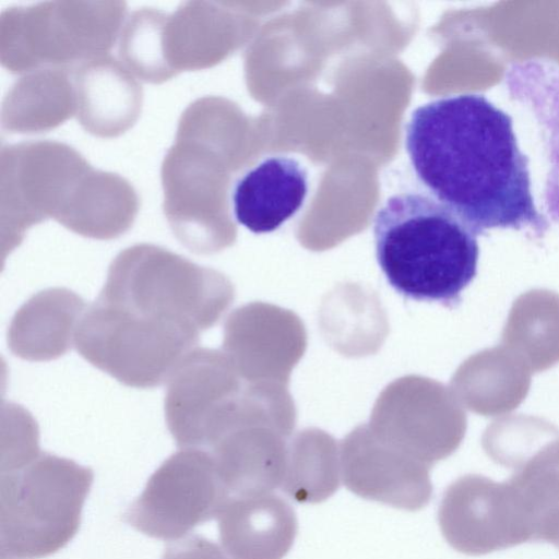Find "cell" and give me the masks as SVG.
<instances>
[{"instance_id": "cell-1", "label": "cell", "mask_w": 559, "mask_h": 559, "mask_svg": "<svg viewBox=\"0 0 559 559\" xmlns=\"http://www.w3.org/2000/svg\"><path fill=\"white\" fill-rule=\"evenodd\" d=\"M405 147L432 198L476 236L496 228L537 236L547 230L512 119L484 95L449 96L419 106L406 123Z\"/></svg>"}, {"instance_id": "cell-2", "label": "cell", "mask_w": 559, "mask_h": 559, "mask_svg": "<svg viewBox=\"0 0 559 559\" xmlns=\"http://www.w3.org/2000/svg\"><path fill=\"white\" fill-rule=\"evenodd\" d=\"M373 237L383 274L407 299L454 308L477 274V236L427 194L390 197L374 216Z\"/></svg>"}, {"instance_id": "cell-3", "label": "cell", "mask_w": 559, "mask_h": 559, "mask_svg": "<svg viewBox=\"0 0 559 559\" xmlns=\"http://www.w3.org/2000/svg\"><path fill=\"white\" fill-rule=\"evenodd\" d=\"M91 468L39 452L0 475V559H40L76 534Z\"/></svg>"}, {"instance_id": "cell-4", "label": "cell", "mask_w": 559, "mask_h": 559, "mask_svg": "<svg viewBox=\"0 0 559 559\" xmlns=\"http://www.w3.org/2000/svg\"><path fill=\"white\" fill-rule=\"evenodd\" d=\"M139 316L201 333L223 309L219 275L152 247L136 246L111 263L98 296Z\"/></svg>"}, {"instance_id": "cell-5", "label": "cell", "mask_w": 559, "mask_h": 559, "mask_svg": "<svg viewBox=\"0 0 559 559\" xmlns=\"http://www.w3.org/2000/svg\"><path fill=\"white\" fill-rule=\"evenodd\" d=\"M199 335L98 297L84 311L73 344L83 358L119 382L147 389L167 381L185 356L195 348Z\"/></svg>"}, {"instance_id": "cell-6", "label": "cell", "mask_w": 559, "mask_h": 559, "mask_svg": "<svg viewBox=\"0 0 559 559\" xmlns=\"http://www.w3.org/2000/svg\"><path fill=\"white\" fill-rule=\"evenodd\" d=\"M229 497L212 453L181 449L152 474L124 521L147 536L179 539L217 518Z\"/></svg>"}, {"instance_id": "cell-7", "label": "cell", "mask_w": 559, "mask_h": 559, "mask_svg": "<svg viewBox=\"0 0 559 559\" xmlns=\"http://www.w3.org/2000/svg\"><path fill=\"white\" fill-rule=\"evenodd\" d=\"M222 361L214 350L195 347L167 379L165 416L178 447H212L222 426Z\"/></svg>"}, {"instance_id": "cell-8", "label": "cell", "mask_w": 559, "mask_h": 559, "mask_svg": "<svg viewBox=\"0 0 559 559\" xmlns=\"http://www.w3.org/2000/svg\"><path fill=\"white\" fill-rule=\"evenodd\" d=\"M217 519L231 559H283L298 531L293 507L272 493L229 497Z\"/></svg>"}, {"instance_id": "cell-9", "label": "cell", "mask_w": 559, "mask_h": 559, "mask_svg": "<svg viewBox=\"0 0 559 559\" xmlns=\"http://www.w3.org/2000/svg\"><path fill=\"white\" fill-rule=\"evenodd\" d=\"M307 191V173L296 159L270 157L236 181L233 212L236 221L252 233H270L299 211Z\"/></svg>"}, {"instance_id": "cell-10", "label": "cell", "mask_w": 559, "mask_h": 559, "mask_svg": "<svg viewBox=\"0 0 559 559\" xmlns=\"http://www.w3.org/2000/svg\"><path fill=\"white\" fill-rule=\"evenodd\" d=\"M84 301L66 288H50L27 300L13 317L8 343L26 360H49L63 355L74 343Z\"/></svg>"}, {"instance_id": "cell-11", "label": "cell", "mask_w": 559, "mask_h": 559, "mask_svg": "<svg viewBox=\"0 0 559 559\" xmlns=\"http://www.w3.org/2000/svg\"><path fill=\"white\" fill-rule=\"evenodd\" d=\"M343 481L360 498L406 511L421 510L432 496V485L424 467L368 454L348 457Z\"/></svg>"}, {"instance_id": "cell-12", "label": "cell", "mask_w": 559, "mask_h": 559, "mask_svg": "<svg viewBox=\"0 0 559 559\" xmlns=\"http://www.w3.org/2000/svg\"><path fill=\"white\" fill-rule=\"evenodd\" d=\"M37 427L23 408L8 404L2 407L1 471L19 467L40 451Z\"/></svg>"}, {"instance_id": "cell-13", "label": "cell", "mask_w": 559, "mask_h": 559, "mask_svg": "<svg viewBox=\"0 0 559 559\" xmlns=\"http://www.w3.org/2000/svg\"><path fill=\"white\" fill-rule=\"evenodd\" d=\"M162 559H228L221 547L212 540L190 535L178 539L165 549Z\"/></svg>"}, {"instance_id": "cell-14", "label": "cell", "mask_w": 559, "mask_h": 559, "mask_svg": "<svg viewBox=\"0 0 559 559\" xmlns=\"http://www.w3.org/2000/svg\"><path fill=\"white\" fill-rule=\"evenodd\" d=\"M558 548H559V546H558Z\"/></svg>"}]
</instances>
